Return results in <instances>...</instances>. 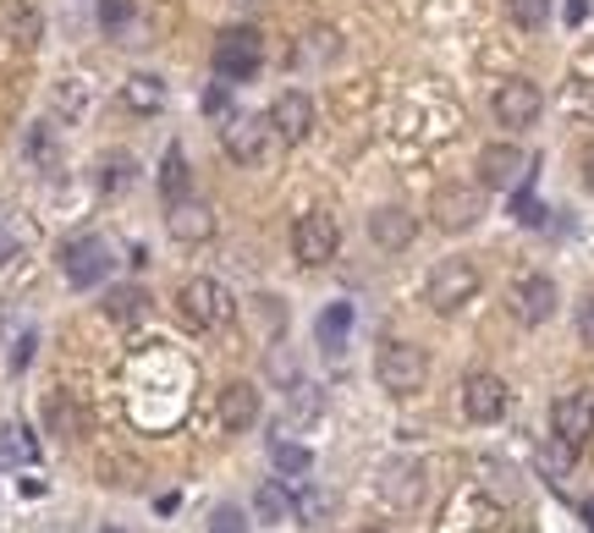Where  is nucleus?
I'll use <instances>...</instances> for the list:
<instances>
[{"mask_svg":"<svg viewBox=\"0 0 594 533\" xmlns=\"http://www.w3.org/2000/svg\"><path fill=\"white\" fill-rule=\"evenodd\" d=\"M375 380H380L391 397L424 391V380H430L424 347H413V341H380V352H375Z\"/></svg>","mask_w":594,"mask_h":533,"instance_id":"nucleus-1","label":"nucleus"},{"mask_svg":"<svg viewBox=\"0 0 594 533\" xmlns=\"http://www.w3.org/2000/svg\"><path fill=\"white\" fill-rule=\"evenodd\" d=\"M176 319L187 330H221L232 319V291L209 275H193L182 291H176Z\"/></svg>","mask_w":594,"mask_h":533,"instance_id":"nucleus-2","label":"nucleus"},{"mask_svg":"<svg viewBox=\"0 0 594 533\" xmlns=\"http://www.w3.org/2000/svg\"><path fill=\"white\" fill-rule=\"evenodd\" d=\"M259 61H265V39H259L254 28H226V33L215 39V50H209V66H215V78H226V83L254 78Z\"/></svg>","mask_w":594,"mask_h":533,"instance_id":"nucleus-3","label":"nucleus"},{"mask_svg":"<svg viewBox=\"0 0 594 533\" xmlns=\"http://www.w3.org/2000/svg\"><path fill=\"white\" fill-rule=\"evenodd\" d=\"M479 269L468 265V259H441V265L430 269V286H424V297H430V308L436 314H462L473 297H479Z\"/></svg>","mask_w":594,"mask_h":533,"instance_id":"nucleus-4","label":"nucleus"},{"mask_svg":"<svg viewBox=\"0 0 594 533\" xmlns=\"http://www.w3.org/2000/svg\"><path fill=\"white\" fill-rule=\"evenodd\" d=\"M336 248H341V226L325 215V209H308V215H297L293 226V259L303 269H325L336 259Z\"/></svg>","mask_w":594,"mask_h":533,"instance_id":"nucleus-5","label":"nucleus"},{"mask_svg":"<svg viewBox=\"0 0 594 533\" xmlns=\"http://www.w3.org/2000/svg\"><path fill=\"white\" fill-rule=\"evenodd\" d=\"M111 243L105 237H72L66 248H61V275L78 286V291H89V286H100L105 275H111Z\"/></svg>","mask_w":594,"mask_h":533,"instance_id":"nucleus-6","label":"nucleus"},{"mask_svg":"<svg viewBox=\"0 0 594 533\" xmlns=\"http://www.w3.org/2000/svg\"><path fill=\"white\" fill-rule=\"evenodd\" d=\"M490 111H495V122H501V127L523 133V127H534V122H540V111H545V94H540L529 78H506V83L495 89Z\"/></svg>","mask_w":594,"mask_h":533,"instance_id":"nucleus-7","label":"nucleus"},{"mask_svg":"<svg viewBox=\"0 0 594 533\" xmlns=\"http://www.w3.org/2000/svg\"><path fill=\"white\" fill-rule=\"evenodd\" d=\"M551 434L562 445H590L594 440V391H562L551 401Z\"/></svg>","mask_w":594,"mask_h":533,"instance_id":"nucleus-8","label":"nucleus"},{"mask_svg":"<svg viewBox=\"0 0 594 533\" xmlns=\"http://www.w3.org/2000/svg\"><path fill=\"white\" fill-rule=\"evenodd\" d=\"M430 215H436V226L441 232H473L479 221H484V187H468V182H457V187H441L436 193V204H430Z\"/></svg>","mask_w":594,"mask_h":533,"instance_id":"nucleus-9","label":"nucleus"},{"mask_svg":"<svg viewBox=\"0 0 594 533\" xmlns=\"http://www.w3.org/2000/svg\"><path fill=\"white\" fill-rule=\"evenodd\" d=\"M221 143H226V154L237 165H259L270 154V143H276V127H270V116H226Z\"/></svg>","mask_w":594,"mask_h":533,"instance_id":"nucleus-10","label":"nucleus"},{"mask_svg":"<svg viewBox=\"0 0 594 533\" xmlns=\"http://www.w3.org/2000/svg\"><path fill=\"white\" fill-rule=\"evenodd\" d=\"M556 303H562V291H556L551 275H518V280H512V314H518L523 325H551V319H556Z\"/></svg>","mask_w":594,"mask_h":533,"instance_id":"nucleus-11","label":"nucleus"},{"mask_svg":"<svg viewBox=\"0 0 594 533\" xmlns=\"http://www.w3.org/2000/svg\"><path fill=\"white\" fill-rule=\"evenodd\" d=\"M523 171H529V154L518 143H484V154H479V187L506 193V187L523 182Z\"/></svg>","mask_w":594,"mask_h":533,"instance_id":"nucleus-12","label":"nucleus"},{"mask_svg":"<svg viewBox=\"0 0 594 533\" xmlns=\"http://www.w3.org/2000/svg\"><path fill=\"white\" fill-rule=\"evenodd\" d=\"M506 380L501 375H468L462 380V412L473 418V423H495V418H506Z\"/></svg>","mask_w":594,"mask_h":533,"instance_id":"nucleus-13","label":"nucleus"},{"mask_svg":"<svg viewBox=\"0 0 594 533\" xmlns=\"http://www.w3.org/2000/svg\"><path fill=\"white\" fill-rule=\"evenodd\" d=\"M413 237H419V221H413L408 209L380 204V209L369 215V243H375L380 254H402V248H413Z\"/></svg>","mask_w":594,"mask_h":533,"instance_id":"nucleus-14","label":"nucleus"},{"mask_svg":"<svg viewBox=\"0 0 594 533\" xmlns=\"http://www.w3.org/2000/svg\"><path fill=\"white\" fill-rule=\"evenodd\" d=\"M270 127H276V137H287V143H303V137L314 133V100H308L303 89L276 94V105H270Z\"/></svg>","mask_w":594,"mask_h":533,"instance_id":"nucleus-15","label":"nucleus"},{"mask_svg":"<svg viewBox=\"0 0 594 533\" xmlns=\"http://www.w3.org/2000/svg\"><path fill=\"white\" fill-rule=\"evenodd\" d=\"M259 412H265V401H259V391H254L248 380H232V386L221 391V429H226V434H248V429L259 423Z\"/></svg>","mask_w":594,"mask_h":533,"instance_id":"nucleus-16","label":"nucleus"},{"mask_svg":"<svg viewBox=\"0 0 594 533\" xmlns=\"http://www.w3.org/2000/svg\"><path fill=\"white\" fill-rule=\"evenodd\" d=\"M165 226H171V237H176V243H187V248H193V243H209V237H215V209H209V204L182 198V204H171V221H165Z\"/></svg>","mask_w":594,"mask_h":533,"instance_id":"nucleus-17","label":"nucleus"},{"mask_svg":"<svg viewBox=\"0 0 594 533\" xmlns=\"http://www.w3.org/2000/svg\"><path fill=\"white\" fill-rule=\"evenodd\" d=\"M165 100H171V89H165V78H154V72H133V78L122 83V105H127L133 116L165 111Z\"/></svg>","mask_w":594,"mask_h":533,"instance_id":"nucleus-18","label":"nucleus"},{"mask_svg":"<svg viewBox=\"0 0 594 533\" xmlns=\"http://www.w3.org/2000/svg\"><path fill=\"white\" fill-rule=\"evenodd\" d=\"M187 193H193V165H187V148L171 143L165 160H160V198H165V204H182Z\"/></svg>","mask_w":594,"mask_h":533,"instance_id":"nucleus-19","label":"nucleus"},{"mask_svg":"<svg viewBox=\"0 0 594 533\" xmlns=\"http://www.w3.org/2000/svg\"><path fill=\"white\" fill-rule=\"evenodd\" d=\"M270 468H276V479L303 484V479H308V468H314V451H308V445H297V440H287V434H276V440H270Z\"/></svg>","mask_w":594,"mask_h":533,"instance_id":"nucleus-20","label":"nucleus"},{"mask_svg":"<svg viewBox=\"0 0 594 533\" xmlns=\"http://www.w3.org/2000/svg\"><path fill=\"white\" fill-rule=\"evenodd\" d=\"M347 336H352V303H330V308L314 319V341L336 358V352L347 347Z\"/></svg>","mask_w":594,"mask_h":533,"instance_id":"nucleus-21","label":"nucleus"},{"mask_svg":"<svg viewBox=\"0 0 594 533\" xmlns=\"http://www.w3.org/2000/svg\"><path fill=\"white\" fill-rule=\"evenodd\" d=\"M254 517L259 523H293V495H287V479H265L254 490Z\"/></svg>","mask_w":594,"mask_h":533,"instance_id":"nucleus-22","label":"nucleus"},{"mask_svg":"<svg viewBox=\"0 0 594 533\" xmlns=\"http://www.w3.org/2000/svg\"><path fill=\"white\" fill-rule=\"evenodd\" d=\"M144 314H148V291L144 286H116V291H105V319L133 325V319H144Z\"/></svg>","mask_w":594,"mask_h":533,"instance_id":"nucleus-23","label":"nucleus"},{"mask_svg":"<svg viewBox=\"0 0 594 533\" xmlns=\"http://www.w3.org/2000/svg\"><path fill=\"white\" fill-rule=\"evenodd\" d=\"M293 517H297V523H308V529H314V523H325V517H330V495H325L319 484H297Z\"/></svg>","mask_w":594,"mask_h":533,"instance_id":"nucleus-24","label":"nucleus"},{"mask_svg":"<svg viewBox=\"0 0 594 533\" xmlns=\"http://www.w3.org/2000/svg\"><path fill=\"white\" fill-rule=\"evenodd\" d=\"M133 176H139V165H133L127 154H105V160H100V193H127Z\"/></svg>","mask_w":594,"mask_h":533,"instance_id":"nucleus-25","label":"nucleus"},{"mask_svg":"<svg viewBox=\"0 0 594 533\" xmlns=\"http://www.w3.org/2000/svg\"><path fill=\"white\" fill-rule=\"evenodd\" d=\"M506 17L523 28V33H540L551 22V0H506Z\"/></svg>","mask_w":594,"mask_h":533,"instance_id":"nucleus-26","label":"nucleus"},{"mask_svg":"<svg viewBox=\"0 0 594 533\" xmlns=\"http://www.w3.org/2000/svg\"><path fill=\"white\" fill-rule=\"evenodd\" d=\"M22 248H28V226L17 215H0V269L11 259H22Z\"/></svg>","mask_w":594,"mask_h":533,"instance_id":"nucleus-27","label":"nucleus"},{"mask_svg":"<svg viewBox=\"0 0 594 533\" xmlns=\"http://www.w3.org/2000/svg\"><path fill=\"white\" fill-rule=\"evenodd\" d=\"M44 418H50V429H55L61 440H72V434H78V423H83V418H78V407H72V401L61 397V391H55L50 401H44Z\"/></svg>","mask_w":594,"mask_h":533,"instance_id":"nucleus-28","label":"nucleus"},{"mask_svg":"<svg viewBox=\"0 0 594 533\" xmlns=\"http://www.w3.org/2000/svg\"><path fill=\"white\" fill-rule=\"evenodd\" d=\"M22 154H28L33 165H44V171H50V165H55V133H50L44 122H39V127H28V137H22Z\"/></svg>","mask_w":594,"mask_h":533,"instance_id":"nucleus-29","label":"nucleus"},{"mask_svg":"<svg viewBox=\"0 0 594 533\" xmlns=\"http://www.w3.org/2000/svg\"><path fill=\"white\" fill-rule=\"evenodd\" d=\"M133 6H139V0H100V28H105V33H122V28L133 22Z\"/></svg>","mask_w":594,"mask_h":533,"instance_id":"nucleus-30","label":"nucleus"},{"mask_svg":"<svg viewBox=\"0 0 594 533\" xmlns=\"http://www.w3.org/2000/svg\"><path fill=\"white\" fill-rule=\"evenodd\" d=\"M0 451H6L11 462H33V440H28V429H22V423H11V429L0 434Z\"/></svg>","mask_w":594,"mask_h":533,"instance_id":"nucleus-31","label":"nucleus"},{"mask_svg":"<svg viewBox=\"0 0 594 533\" xmlns=\"http://www.w3.org/2000/svg\"><path fill=\"white\" fill-rule=\"evenodd\" d=\"M209 533H248L243 506H215V512H209Z\"/></svg>","mask_w":594,"mask_h":533,"instance_id":"nucleus-32","label":"nucleus"},{"mask_svg":"<svg viewBox=\"0 0 594 533\" xmlns=\"http://www.w3.org/2000/svg\"><path fill=\"white\" fill-rule=\"evenodd\" d=\"M33 347H39V336H33V330H22V336L11 341V375H22V369L33 363Z\"/></svg>","mask_w":594,"mask_h":533,"instance_id":"nucleus-33","label":"nucleus"},{"mask_svg":"<svg viewBox=\"0 0 594 533\" xmlns=\"http://www.w3.org/2000/svg\"><path fill=\"white\" fill-rule=\"evenodd\" d=\"M198 105H204V116H232V100H226L221 83H209V89L198 94Z\"/></svg>","mask_w":594,"mask_h":533,"instance_id":"nucleus-34","label":"nucleus"},{"mask_svg":"<svg viewBox=\"0 0 594 533\" xmlns=\"http://www.w3.org/2000/svg\"><path fill=\"white\" fill-rule=\"evenodd\" d=\"M17 39H22V44L39 39V11H33V6H17Z\"/></svg>","mask_w":594,"mask_h":533,"instance_id":"nucleus-35","label":"nucleus"},{"mask_svg":"<svg viewBox=\"0 0 594 533\" xmlns=\"http://www.w3.org/2000/svg\"><path fill=\"white\" fill-rule=\"evenodd\" d=\"M512 221H523V226H540V221H545L540 198H518V204H512Z\"/></svg>","mask_w":594,"mask_h":533,"instance_id":"nucleus-36","label":"nucleus"},{"mask_svg":"<svg viewBox=\"0 0 594 533\" xmlns=\"http://www.w3.org/2000/svg\"><path fill=\"white\" fill-rule=\"evenodd\" d=\"M578 341H584V347H594V297H590V303H578Z\"/></svg>","mask_w":594,"mask_h":533,"instance_id":"nucleus-37","label":"nucleus"},{"mask_svg":"<svg viewBox=\"0 0 594 533\" xmlns=\"http://www.w3.org/2000/svg\"><path fill=\"white\" fill-rule=\"evenodd\" d=\"M590 17V0H567V22H584Z\"/></svg>","mask_w":594,"mask_h":533,"instance_id":"nucleus-38","label":"nucleus"},{"mask_svg":"<svg viewBox=\"0 0 594 533\" xmlns=\"http://www.w3.org/2000/svg\"><path fill=\"white\" fill-rule=\"evenodd\" d=\"M584 187L594 193V148H584Z\"/></svg>","mask_w":594,"mask_h":533,"instance_id":"nucleus-39","label":"nucleus"},{"mask_svg":"<svg viewBox=\"0 0 594 533\" xmlns=\"http://www.w3.org/2000/svg\"><path fill=\"white\" fill-rule=\"evenodd\" d=\"M363 533H380V529H363Z\"/></svg>","mask_w":594,"mask_h":533,"instance_id":"nucleus-40","label":"nucleus"},{"mask_svg":"<svg viewBox=\"0 0 594 533\" xmlns=\"http://www.w3.org/2000/svg\"><path fill=\"white\" fill-rule=\"evenodd\" d=\"M590 517H594V506H590Z\"/></svg>","mask_w":594,"mask_h":533,"instance_id":"nucleus-41","label":"nucleus"}]
</instances>
